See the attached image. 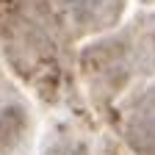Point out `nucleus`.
<instances>
[{
    "instance_id": "obj_7",
    "label": "nucleus",
    "mask_w": 155,
    "mask_h": 155,
    "mask_svg": "<svg viewBox=\"0 0 155 155\" xmlns=\"http://www.w3.org/2000/svg\"><path fill=\"white\" fill-rule=\"evenodd\" d=\"M141 3H144V6H155V0H141Z\"/></svg>"
},
{
    "instance_id": "obj_4",
    "label": "nucleus",
    "mask_w": 155,
    "mask_h": 155,
    "mask_svg": "<svg viewBox=\"0 0 155 155\" xmlns=\"http://www.w3.org/2000/svg\"><path fill=\"white\" fill-rule=\"evenodd\" d=\"M108 119L116 125L127 155H155V78L130 86Z\"/></svg>"
},
{
    "instance_id": "obj_2",
    "label": "nucleus",
    "mask_w": 155,
    "mask_h": 155,
    "mask_svg": "<svg viewBox=\"0 0 155 155\" xmlns=\"http://www.w3.org/2000/svg\"><path fill=\"white\" fill-rule=\"evenodd\" d=\"M78 72L89 105L108 119L130 86L155 78V11H139L86 42L78 53Z\"/></svg>"
},
{
    "instance_id": "obj_3",
    "label": "nucleus",
    "mask_w": 155,
    "mask_h": 155,
    "mask_svg": "<svg viewBox=\"0 0 155 155\" xmlns=\"http://www.w3.org/2000/svg\"><path fill=\"white\" fill-rule=\"evenodd\" d=\"M69 111L47 125L39 155H127L125 147L114 139L108 130H100L89 111H78L69 103H64Z\"/></svg>"
},
{
    "instance_id": "obj_1",
    "label": "nucleus",
    "mask_w": 155,
    "mask_h": 155,
    "mask_svg": "<svg viewBox=\"0 0 155 155\" xmlns=\"http://www.w3.org/2000/svg\"><path fill=\"white\" fill-rule=\"evenodd\" d=\"M69 33L47 0H0V55L39 100L67 103Z\"/></svg>"
},
{
    "instance_id": "obj_5",
    "label": "nucleus",
    "mask_w": 155,
    "mask_h": 155,
    "mask_svg": "<svg viewBox=\"0 0 155 155\" xmlns=\"http://www.w3.org/2000/svg\"><path fill=\"white\" fill-rule=\"evenodd\" d=\"M36 152V114L0 61V155Z\"/></svg>"
},
{
    "instance_id": "obj_6",
    "label": "nucleus",
    "mask_w": 155,
    "mask_h": 155,
    "mask_svg": "<svg viewBox=\"0 0 155 155\" xmlns=\"http://www.w3.org/2000/svg\"><path fill=\"white\" fill-rule=\"evenodd\" d=\"M69 39H86L122 22L127 0H47Z\"/></svg>"
}]
</instances>
